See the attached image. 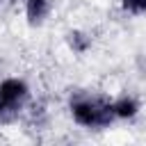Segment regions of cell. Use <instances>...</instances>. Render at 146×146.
<instances>
[{"label":"cell","mask_w":146,"mask_h":146,"mask_svg":"<svg viewBox=\"0 0 146 146\" xmlns=\"http://www.w3.org/2000/svg\"><path fill=\"white\" fill-rule=\"evenodd\" d=\"M71 114H73V121L84 128H107L116 119L110 100L100 96H84V94L71 100Z\"/></svg>","instance_id":"6da1fadb"},{"label":"cell","mask_w":146,"mask_h":146,"mask_svg":"<svg viewBox=\"0 0 146 146\" xmlns=\"http://www.w3.org/2000/svg\"><path fill=\"white\" fill-rule=\"evenodd\" d=\"M27 84L16 78H7L0 82V123H11L18 119L21 110L27 103Z\"/></svg>","instance_id":"7a4b0ae2"},{"label":"cell","mask_w":146,"mask_h":146,"mask_svg":"<svg viewBox=\"0 0 146 146\" xmlns=\"http://www.w3.org/2000/svg\"><path fill=\"white\" fill-rule=\"evenodd\" d=\"M50 11V0H25V14L30 25H41Z\"/></svg>","instance_id":"3957f363"},{"label":"cell","mask_w":146,"mask_h":146,"mask_svg":"<svg viewBox=\"0 0 146 146\" xmlns=\"http://www.w3.org/2000/svg\"><path fill=\"white\" fill-rule=\"evenodd\" d=\"M112 107H114L116 119H132V116L137 114V110H139V103H137L132 96H121L119 100L112 103Z\"/></svg>","instance_id":"277c9868"},{"label":"cell","mask_w":146,"mask_h":146,"mask_svg":"<svg viewBox=\"0 0 146 146\" xmlns=\"http://www.w3.org/2000/svg\"><path fill=\"white\" fill-rule=\"evenodd\" d=\"M68 46L73 48V52L82 55V52H87V48L91 46V39H89L84 32H71V34H68Z\"/></svg>","instance_id":"5b68a950"},{"label":"cell","mask_w":146,"mask_h":146,"mask_svg":"<svg viewBox=\"0 0 146 146\" xmlns=\"http://www.w3.org/2000/svg\"><path fill=\"white\" fill-rule=\"evenodd\" d=\"M121 7H123V11L135 14V16L146 14V0H121Z\"/></svg>","instance_id":"8992f818"}]
</instances>
